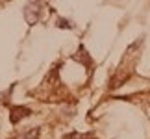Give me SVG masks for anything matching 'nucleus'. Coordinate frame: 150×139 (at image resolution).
<instances>
[{
	"label": "nucleus",
	"instance_id": "f257e3e1",
	"mask_svg": "<svg viewBox=\"0 0 150 139\" xmlns=\"http://www.w3.org/2000/svg\"><path fill=\"white\" fill-rule=\"evenodd\" d=\"M43 9H45V4L43 0H30L24 8V19L30 26L37 24L41 21V15H43Z\"/></svg>",
	"mask_w": 150,
	"mask_h": 139
},
{
	"label": "nucleus",
	"instance_id": "7ed1b4c3",
	"mask_svg": "<svg viewBox=\"0 0 150 139\" xmlns=\"http://www.w3.org/2000/svg\"><path fill=\"white\" fill-rule=\"evenodd\" d=\"M57 26L59 28H72V24H69V21H63V19L57 21Z\"/></svg>",
	"mask_w": 150,
	"mask_h": 139
},
{
	"label": "nucleus",
	"instance_id": "f03ea898",
	"mask_svg": "<svg viewBox=\"0 0 150 139\" xmlns=\"http://www.w3.org/2000/svg\"><path fill=\"white\" fill-rule=\"evenodd\" d=\"M28 115H32V109L30 108H24V106H13L9 111V119L11 123H19V119H24Z\"/></svg>",
	"mask_w": 150,
	"mask_h": 139
}]
</instances>
